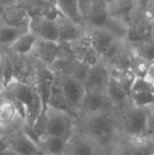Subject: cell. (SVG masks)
Here are the masks:
<instances>
[{"label": "cell", "mask_w": 154, "mask_h": 155, "mask_svg": "<svg viewBox=\"0 0 154 155\" xmlns=\"http://www.w3.org/2000/svg\"><path fill=\"white\" fill-rule=\"evenodd\" d=\"M3 94L6 97L15 98L19 100L25 106L27 115H25V124L32 127L36 118L43 109L40 96L36 90L35 86L29 84L27 81L14 78L8 84H6ZM2 94V95H3Z\"/></svg>", "instance_id": "obj_1"}, {"label": "cell", "mask_w": 154, "mask_h": 155, "mask_svg": "<svg viewBox=\"0 0 154 155\" xmlns=\"http://www.w3.org/2000/svg\"><path fill=\"white\" fill-rule=\"evenodd\" d=\"M86 131L99 145L107 147L112 141L114 121L112 115L107 111L91 114L84 124Z\"/></svg>", "instance_id": "obj_2"}, {"label": "cell", "mask_w": 154, "mask_h": 155, "mask_svg": "<svg viewBox=\"0 0 154 155\" xmlns=\"http://www.w3.org/2000/svg\"><path fill=\"white\" fill-rule=\"evenodd\" d=\"M34 59V86L40 96L43 109H48V101L55 82L56 75L50 67L39 61L35 57Z\"/></svg>", "instance_id": "obj_3"}, {"label": "cell", "mask_w": 154, "mask_h": 155, "mask_svg": "<svg viewBox=\"0 0 154 155\" xmlns=\"http://www.w3.org/2000/svg\"><path fill=\"white\" fill-rule=\"evenodd\" d=\"M86 33L91 45L100 56L101 60L119 39H123L108 28H86Z\"/></svg>", "instance_id": "obj_4"}, {"label": "cell", "mask_w": 154, "mask_h": 155, "mask_svg": "<svg viewBox=\"0 0 154 155\" xmlns=\"http://www.w3.org/2000/svg\"><path fill=\"white\" fill-rule=\"evenodd\" d=\"M32 16L16 2L0 4V23L29 30Z\"/></svg>", "instance_id": "obj_5"}, {"label": "cell", "mask_w": 154, "mask_h": 155, "mask_svg": "<svg viewBox=\"0 0 154 155\" xmlns=\"http://www.w3.org/2000/svg\"><path fill=\"white\" fill-rule=\"evenodd\" d=\"M66 50L67 45H62L57 41L43 40L37 38L32 55L39 61L51 68L56 60L64 55Z\"/></svg>", "instance_id": "obj_6"}, {"label": "cell", "mask_w": 154, "mask_h": 155, "mask_svg": "<svg viewBox=\"0 0 154 155\" xmlns=\"http://www.w3.org/2000/svg\"><path fill=\"white\" fill-rule=\"evenodd\" d=\"M56 78L69 104L78 111L87 91L84 84L71 75L56 76Z\"/></svg>", "instance_id": "obj_7"}, {"label": "cell", "mask_w": 154, "mask_h": 155, "mask_svg": "<svg viewBox=\"0 0 154 155\" xmlns=\"http://www.w3.org/2000/svg\"><path fill=\"white\" fill-rule=\"evenodd\" d=\"M113 17L109 0H94L86 18V28H108Z\"/></svg>", "instance_id": "obj_8"}, {"label": "cell", "mask_w": 154, "mask_h": 155, "mask_svg": "<svg viewBox=\"0 0 154 155\" xmlns=\"http://www.w3.org/2000/svg\"><path fill=\"white\" fill-rule=\"evenodd\" d=\"M110 77H111L110 67L103 60H100L90 68V71H89L87 79L84 81L86 89L106 92Z\"/></svg>", "instance_id": "obj_9"}, {"label": "cell", "mask_w": 154, "mask_h": 155, "mask_svg": "<svg viewBox=\"0 0 154 155\" xmlns=\"http://www.w3.org/2000/svg\"><path fill=\"white\" fill-rule=\"evenodd\" d=\"M29 30L38 39L59 42L57 19L44 18V17H32Z\"/></svg>", "instance_id": "obj_10"}, {"label": "cell", "mask_w": 154, "mask_h": 155, "mask_svg": "<svg viewBox=\"0 0 154 155\" xmlns=\"http://www.w3.org/2000/svg\"><path fill=\"white\" fill-rule=\"evenodd\" d=\"M56 112V111H55ZM49 113V109H48ZM73 134V121L72 116L57 112V114L50 115L48 119V135H55L62 138L71 139Z\"/></svg>", "instance_id": "obj_11"}, {"label": "cell", "mask_w": 154, "mask_h": 155, "mask_svg": "<svg viewBox=\"0 0 154 155\" xmlns=\"http://www.w3.org/2000/svg\"><path fill=\"white\" fill-rule=\"evenodd\" d=\"M15 2L25 8L32 17H44L56 20L61 15L56 5L47 0H15Z\"/></svg>", "instance_id": "obj_12"}, {"label": "cell", "mask_w": 154, "mask_h": 155, "mask_svg": "<svg viewBox=\"0 0 154 155\" xmlns=\"http://www.w3.org/2000/svg\"><path fill=\"white\" fill-rule=\"evenodd\" d=\"M109 104H112L106 92L87 90L79 110H81L86 114L91 115L98 112H103V111H107Z\"/></svg>", "instance_id": "obj_13"}, {"label": "cell", "mask_w": 154, "mask_h": 155, "mask_svg": "<svg viewBox=\"0 0 154 155\" xmlns=\"http://www.w3.org/2000/svg\"><path fill=\"white\" fill-rule=\"evenodd\" d=\"M59 42L62 45H72L84 33L86 28L80 27L72 20L60 15L57 18Z\"/></svg>", "instance_id": "obj_14"}, {"label": "cell", "mask_w": 154, "mask_h": 155, "mask_svg": "<svg viewBox=\"0 0 154 155\" xmlns=\"http://www.w3.org/2000/svg\"><path fill=\"white\" fill-rule=\"evenodd\" d=\"M148 114L145 108H137L130 111L125 120V131L128 135L145 133L148 128Z\"/></svg>", "instance_id": "obj_15"}, {"label": "cell", "mask_w": 154, "mask_h": 155, "mask_svg": "<svg viewBox=\"0 0 154 155\" xmlns=\"http://www.w3.org/2000/svg\"><path fill=\"white\" fill-rule=\"evenodd\" d=\"M48 108L50 110L56 111V112H61L64 113V114H68L72 117H76L77 115V110L73 108L69 104L67 98L64 97L61 88H60L59 84L57 81V78L55 79L53 88H52L51 95H50L49 101H48Z\"/></svg>", "instance_id": "obj_16"}, {"label": "cell", "mask_w": 154, "mask_h": 155, "mask_svg": "<svg viewBox=\"0 0 154 155\" xmlns=\"http://www.w3.org/2000/svg\"><path fill=\"white\" fill-rule=\"evenodd\" d=\"M56 8L61 16L70 19L80 27L86 28V22L79 11L78 0H57Z\"/></svg>", "instance_id": "obj_17"}, {"label": "cell", "mask_w": 154, "mask_h": 155, "mask_svg": "<svg viewBox=\"0 0 154 155\" xmlns=\"http://www.w3.org/2000/svg\"><path fill=\"white\" fill-rule=\"evenodd\" d=\"M36 40H37V37L29 30V31L25 32V34L21 35V36L6 50L10 51L11 53L15 54V55L27 56L28 57V56L32 55V53H33Z\"/></svg>", "instance_id": "obj_18"}, {"label": "cell", "mask_w": 154, "mask_h": 155, "mask_svg": "<svg viewBox=\"0 0 154 155\" xmlns=\"http://www.w3.org/2000/svg\"><path fill=\"white\" fill-rule=\"evenodd\" d=\"M106 93H107L111 104L115 107H118V108L125 106L126 102L130 98V93L118 81H116L112 76L110 77L109 82H108Z\"/></svg>", "instance_id": "obj_19"}, {"label": "cell", "mask_w": 154, "mask_h": 155, "mask_svg": "<svg viewBox=\"0 0 154 155\" xmlns=\"http://www.w3.org/2000/svg\"><path fill=\"white\" fill-rule=\"evenodd\" d=\"M10 148L20 155H37L40 153V147L25 133L13 139L10 143Z\"/></svg>", "instance_id": "obj_20"}, {"label": "cell", "mask_w": 154, "mask_h": 155, "mask_svg": "<svg viewBox=\"0 0 154 155\" xmlns=\"http://www.w3.org/2000/svg\"><path fill=\"white\" fill-rule=\"evenodd\" d=\"M28 31L29 30L27 29H20L0 23V47L4 50L8 49L21 35Z\"/></svg>", "instance_id": "obj_21"}, {"label": "cell", "mask_w": 154, "mask_h": 155, "mask_svg": "<svg viewBox=\"0 0 154 155\" xmlns=\"http://www.w3.org/2000/svg\"><path fill=\"white\" fill-rule=\"evenodd\" d=\"M68 143V140L60 136L55 135H47L41 139L40 147L44 149L45 152H48L51 155H59L66 149V146Z\"/></svg>", "instance_id": "obj_22"}, {"label": "cell", "mask_w": 154, "mask_h": 155, "mask_svg": "<svg viewBox=\"0 0 154 155\" xmlns=\"http://www.w3.org/2000/svg\"><path fill=\"white\" fill-rule=\"evenodd\" d=\"M111 70V76L118 81L128 92L130 93L131 87L133 84V81L135 79L136 75L131 69H123V70H117V69H110Z\"/></svg>", "instance_id": "obj_23"}, {"label": "cell", "mask_w": 154, "mask_h": 155, "mask_svg": "<svg viewBox=\"0 0 154 155\" xmlns=\"http://www.w3.org/2000/svg\"><path fill=\"white\" fill-rule=\"evenodd\" d=\"M15 104L8 98L0 101V127H5L11 124L16 115Z\"/></svg>", "instance_id": "obj_24"}, {"label": "cell", "mask_w": 154, "mask_h": 155, "mask_svg": "<svg viewBox=\"0 0 154 155\" xmlns=\"http://www.w3.org/2000/svg\"><path fill=\"white\" fill-rule=\"evenodd\" d=\"M130 98L137 108H146L154 104V90L135 91L130 93Z\"/></svg>", "instance_id": "obj_25"}, {"label": "cell", "mask_w": 154, "mask_h": 155, "mask_svg": "<svg viewBox=\"0 0 154 155\" xmlns=\"http://www.w3.org/2000/svg\"><path fill=\"white\" fill-rule=\"evenodd\" d=\"M0 59H1V67H2V74H3L4 84H8L15 78V71H14V63L11 57V54L8 50L0 53Z\"/></svg>", "instance_id": "obj_26"}, {"label": "cell", "mask_w": 154, "mask_h": 155, "mask_svg": "<svg viewBox=\"0 0 154 155\" xmlns=\"http://www.w3.org/2000/svg\"><path fill=\"white\" fill-rule=\"evenodd\" d=\"M72 155H95L92 147L84 139L76 137L72 143Z\"/></svg>", "instance_id": "obj_27"}, {"label": "cell", "mask_w": 154, "mask_h": 155, "mask_svg": "<svg viewBox=\"0 0 154 155\" xmlns=\"http://www.w3.org/2000/svg\"><path fill=\"white\" fill-rule=\"evenodd\" d=\"M120 155H153L154 154V143H150L146 147H133L130 146L119 151Z\"/></svg>", "instance_id": "obj_28"}, {"label": "cell", "mask_w": 154, "mask_h": 155, "mask_svg": "<svg viewBox=\"0 0 154 155\" xmlns=\"http://www.w3.org/2000/svg\"><path fill=\"white\" fill-rule=\"evenodd\" d=\"M91 67H92V65L77 59V62H76V64H75L74 69H73L72 73H71V76H73V77L76 78L77 80H79V81L84 84Z\"/></svg>", "instance_id": "obj_29"}, {"label": "cell", "mask_w": 154, "mask_h": 155, "mask_svg": "<svg viewBox=\"0 0 154 155\" xmlns=\"http://www.w3.org/2000/svg\"><path fill=\"white\" fill-rule=\"evenodd\" d=\"M130 146L133 147H146L151 143L146 133H138V134L130 135Z\"/></svg>", "instance_id": "obj_30"}, {"label": "cell", "mask_w": 154, "mask_h": 155, "mask_svg": "<svg viewBox=\"0 0 154 155\" xmlns=\"http://www.w3.org/2000/svg\"><path fill=\"white\" fill-rule=\"evenodd\" d=\"M93 1H94V0H78L79 11H80V13H81V16H82V18H84V22H86L87 15H88L91 6H92Z\"/></svg>", "instance_id": "obj_31"}, {"label": "cell", "mask_w": 154, "mask_h": 155, "mask_svg": "<svg viewBox=\"0 0 154 155\" xmlns=\"http://www.w3.org/2000/svg\"><path fill=\"white\" fill-rule=\"evenodd\" d=\"M145 78L154 87V61L151 62L150 65H149V69L147 71L146 75H145Z\"/></svg>", "instance_id": "obj_32"}, {"label": "cell", "mask_w": 154, "mask_h": 155, "mask_svg": "<svg viewBox=\"0 0 154 155\" xmlns=\"http://www.w3.org/2000/svg\"><path fill=\"white\" fill-rule=\"evenodd\" d=\"M0 155H20L18 153V152H16L14 149H12V148H4V149L1 150V153Z\"/></svg>", "instance_id": "obj_33"}, {"label": "cell", "mask_w": 154, "mask_h": 155, "mask_svg": "<svg viewBox=\"0 0 154 155\" xmlns=\"http://www.w3.org/2000/svg\"><path fill=\"white\" fill-rule=\"evenodd\" d=\"M47 1H49L50 3L54 4V5H56V2H57V0H47Z\"/></svg>", "instance_id": "obj_34"}, {"label": "cell", "mask_w": 154, "mask_h": 155, "mask_svg": "<svg viewBox=\"0 0 154 155\" xmlns=\"http://www.w3.org/2000/svg\"><path fill=\"white\" fill-rule=\"evenodd\" d=\"M151 10L154 13V0H151Z\"/></svg>", "instance_id": "obj_35"}, {"label": "cell", "mask_w": 154, "mask_h": 155, "mask_svg": "<svg viewBox=\"0 0 154 155\" xmlns=\"http://www.w3.org/2000/svg\"><path fill=\"white\" fill-rule=\"evenodd\" d=\"M151 27H152V32H153V36H154V18L152 19V22H151Z\"/></svg>", "instance_id": "obj_36"}, {"label": "cell", "mask_w": 154, "mask_h": 155, "mask_svg": "<svg viewBox=\"0 0 154 155\" xmlns=\"http://www.w3.org/2000/svg\"><path fill=\"white\" fill-rule=\"evenodd\" d=\"M112 155H120V154H119V152H114Z\"/></svg>", "instance_id": "obj_37"}, {"label": "cell", "mask_w": 154, "mask_h": 155, "mask_svg": "<svg viewBox=\"0 0 154 155\" xmlns=\"http://www.w3.org/2000/svg\"><path fill=\"white\" fill-rule=\"evenodd\" d=\"M1 150H2V148H0V153H1Z\"/></svg>", "instance_id": "obj_38"}, {"label": "cell", "mask_w": 154, "mask_h": 155, "mask_svg": "<svg viewBox=\"0 0 154 155\" xmlns=\"http://www.w3.org/2000/svg\"><path fill=\"white\" fill-rule=\"evenodd\" d=\"M153 155H154V154H153Z\"/></svg>", "instance_id": "obj_39"}]
</instances>
